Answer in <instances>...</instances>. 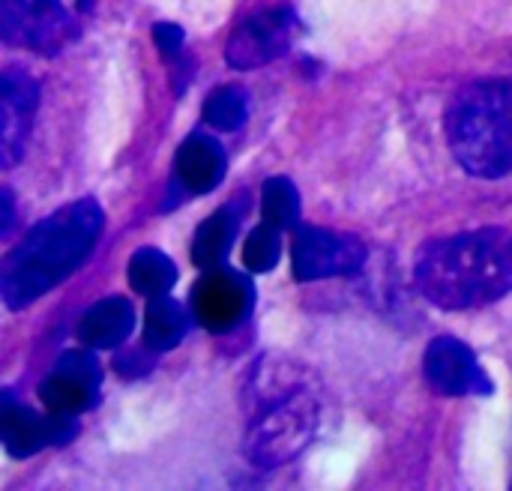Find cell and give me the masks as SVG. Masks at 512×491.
<instances>
[{"mask_svg":"<svg viewBox=\"0 0 512 491\" xmlns=\"http://www.w3.org/2000/svg\"><path fill=\"white\" fill-rule=\"evenodd\" d=\"M75 435V423L72 417L63 414H33L24 405H15L12 396H3V414H0V438L9 456L24 459L33 456L39 450H45L48 444H63Z\"/></svg>","mask_w":512,"mask_h":491,"instance_id":"11","label":"cell"},{"mask_svg":"<svg viewBox=\"0 0 512 491\" xmlns=\"http://www.w3.org/2000/svg\"><path fill=\"white\" fill-rule=\"evenodd\" d=\"M291 264L300 282L348 276L366 264V246L363 240L342 234V231H330L318 225H297L294 243H291Z\"/></svg>","mask_w":512,"mask_h":491,"instance_id":"6","label":"cell"},{"mask_svg":"<svg viewBox=\"0 0 512 491\" xmlns=\"http://www.w3.org/2000/svg\"><path fill=\"white\" fill-rule=\"evenodd\" d=\"M318 429V402L309 393H291L261 411L243 441V453L258 468H279L300 456Z\"/></svg>","mask_w":512,"mask_h":491,"instance_id":"5","label":"cell"},{"mask_svg":"<svg viewBox=\"0 0 512 491\" xmlns=\"http://www.w3.org/2000/svg\"><path fill=\"white\" fill-rule=\"evenodd\" d=\"M105 213L93 198H81L42 219L6 258L0 291L9 309H24L66 282L96 249Z\"/></svg>","mask_w":512,"mask_h":491,"instance_id":"2","label":"cell"},{"mask_svg":"<svg viewBox=\"0 0 512 491\" xmlns=\"http://www.w3.org/2000/svg\"><path fill=\"white\" fill-rule=\"evenodd\" d=\"M204 120L213 129H240L246 123V93L240 87H219L204 102Z\"/></svg>","mask_w":512,"mask_h":491,"instance_id":"20","label":"cell"},{"mask_svg":"<svg viewBox=\"0 0 512 491\" xmlns=\"http://www.w3.org/2000/svg\"><path fill=\"white\" fill-rule=\"evenodd\" d=\"M426 381L444 396H468V393H492V381L486 378L474 351L453 339L441 336L426 348Z\"/></svg>","mask_w":512,"mask_h":491,"instance_id":"10","label":"cell"},{"mask_svg":"<svg viewBox=\"0 0 512 491\" xmlns=\"http://www.w3.org/2000/svg\"><path fill=\"white\" fill-rule=\"evenodd\" d=\"M255 303V288L246 276L216 267L204 270L201 282L192 291V315L210 333H228L246 321Z\"/></svg>","mask_w":512,"mask_h":491,"instance_id":"8","label":"cell"},{"mask_svg":"<svg viewBox=\"0 0 512 491\" xmlns=\"http://www.w3.org/2000/svg\"><path fill=\"white\" fill-rule=\"evenodd\" d=\"M93 0H0V30L15 48L54 54L75 42Z\"/></svg>","mask_w":512,"mask_h":491,"instance_id":"4","label":"cell"},{"mask_svg":"<svg viewBox=\"0 0 512 491\" xmlns=\"http://www.w3.org/2000/svg\"><path fill=\"white\" fill-rule=\"evenodd\" d=\"M447 141L456 162L486 180L512 174V78L462 87L447 105Z\"/></svg>","mask_w":512,"mask_h":491,"instance_id":"3","label":"cell"},{"mask_svg":"<svg viewBox=\"0 0 512 491\" xmlns=\"http://www.w3.org/2000/svg\"><path fill=\"white\" fill-rule=\"evenodd\" d=\"M231 243H234V213L225 207V210H216L213 216H207L201 222V228L195 231V240H192V264L198 270H216L225 264L228 252H231Z\"/></svg>","mask_w":512,"mask_h":491,"instance_id":"16","label":"cell"},{"mask_svg":"<svg viewBox=\"0 0 512 491\" xmlns=\"http://www.w3.org/2000/svg\"><path fill=\"white\" fill-rule=\"evenodd\" d=\"M189 330V315L186 309L171 300L168 294L153 297V303L144 312V348L153 354H162L168 348H177L180 339Z\"/></svg>","mask_w":512,"mask_h":491,"instance_id":"15","label":"cell"},{"mask_svg":"<svg viewBox=\"0 0 512 491\" xmlns=\"http://www.w3.org/2000/svg\"><path fill=\"white\" fill-rule=\"evenodd\" d=\"M225 168H228V159H225V150L216 138L204 135V132H195L189 135L180 150H177V162H174V174H177V183L192 192V195H207L213 192L222 177H225Z\"/></svg>","mask_w":512,"mask_h":491,"instance_id":"13","label":"cell"},{"mask_svg":"<svg viewBox=\"0 0 512 491\" xmlns=\"http://www.w3.org/2000/svg\"><path fill=\"white\" fill-rule=\"evenodd\" d=\"M282 258V231L270 222H261L243 243V264L249 273H270Z\"/></svg>","mask_w":512,"mask_h":491,"instance_id":"19","label":"cell"},{"mask_svg":"<svg viewBox=\"0 0 512 491\" xmlns=\"http://www.w3.org/2000/svg\"><path fill=\"white\" fill-rule=\"evenodd\" d=\"M99 384H102L99 363L84 351H69L54 363L48 378L39 384V399L45 411L75 417L96 402Z\"/></svg>","mask_w":512,"mask_h":491,"instance_id":"9","label":"cell"},{"mask_svg":"<svg viewBox=\"0 0 512 491\" xmlns=\"http://www.w3.org/2000/svg\"><path fill=\"white\" fill-rule=\"evenodd\" d=\"M177 282V270L174 261L159 252V249H138L129 261V285L132 291L144 294V297H162L174 288Z\"/></svg>","mask_w":512,"mask_h":491,"instance_id":"17","label":"cell"},{"mask_svg":"<svg viewBox=\"0 0 512 491\" xmlns=\"http://www.w3.org/2000/svg\"><path fill=\"white\" fill-rule=\"evenodd\" d=\"M414 279L438 309H483L512 291V231L480 228L432 240L417 255Z\"/></svg>","mask_w":512,"mask_h":491,"instance_id":"1","label":"cell"},{"mask_svg":"<svg viewBox=\"0 0 512 491\" xmlns=\"http://www.w3.org/2000/svg\"><path fill=\"white\" fill-rule=\"evenodd\" d=\"M132 324H135V312H132L129 300L108 297L84 312V318L78 324V339L87 348H117L132 333Z\"/></svg>","mask_w":512,"mask_h":491,"instance_id":"14","label":"cell"},{"mask_svg":"<svg viewBox=\"0 0 512 491\" xmlns=\"http://www.w3.org/2000/svg\"><path fill=\"white\" fill-rule=\"evenodd\" d=\"M39 87L24 69H6L0 81V159L12 168L27 144L30 123L36 114Z\"/></svg>","mask_w":512,"mask_h":491,"instance_id":"12","label":"cell"},{"mask_svg":"<svg viewBox=\"0 0 512 491\" xmlns=\"http://www.w3.org/2000/svg\"><path fill=\"white\" fill-rule=\"evenodd\" d=\"M261 216L279 231L300 225V195L288 177H270L261 189Z\"/></svg>","mask_w":512,"mask_h":491,"instance_id":"18","label":"cell"},{"mask_svg":"<svg viewBox=\"0 0 512 491\" xmlns=\"http://www.w3.org/2000/svg\"><path fill=\"white\" fill-rule=\"evenodd\" d=\"M153 36H156V45H159V51H162L165 57L177 60V57L183 54V30H180L177 24L162 21V24L153 27Z\"/></svg>","mask_w":512,"mask_h":491,"instance_id":"21","label":"cell"},{"mask_svg":"<svg viewBox=\"0 0 512 491\" xmlns=\"http://www.w3.org/2000/svg\"><path fill=\"white\" fill-rule=\"evenodd\" d=\"M297 30V15L288 6H276L267 12H258L246 18L228 39L225 60L231 69H258L276 57H282L294 39Z\"/></svg>","mask_w":512,"mask_h":491,"instance_id":"7","label":"cell"},{"mask_svg":"<svg viewBox=\"0 0 512 491\" xmlns=\"http://www.w3.org/2000/svg\"><path fill=\"white\" fill-rule=\"evenodd\" d=\"M12 228V195L3 192V234H9Z\"/></svg>","mask_w":512,"mask_h":491,"instance_id":"22","label":"cell"}]
</instances>
